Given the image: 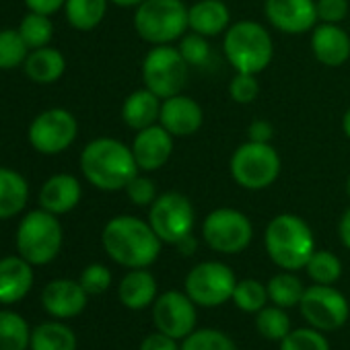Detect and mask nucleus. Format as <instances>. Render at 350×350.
<instances>
[{"instance_id": "nucleus-45", "label": "nucleus", "mask_w": 350, "mask_h": 350, "mask_svg": "<svg viewBox=\"0 0 350 350\" xmlns=\"http://www.w3.org/2000/svg\"><path fill=\"white\" fill-rule=\"evenodd\" d=\"M25 5H27L33 13L52 15V13L60 11V7L66 5V0H25Z\"/></svg>"}, {"instance_id": "nucleus-48", "label": "nucleus", "mask_w": 350, "mask_h": 350, "mask_svg": "<svg viewBox=\"0 0 350 350\" xmlns=\"http://www.w3.org/2000/svg\"><path fill=\"white\" fill-rule=\"evenodd\" d=\"M109 3H113V5H118V7H124V9H130V7L142 5L144 0H109Z\"/></svg>"}, {"instance_id": "nucleus-21", "label": "nucleus", "mask_w": 350, "mask_h": 350, "mask_svg": "<svg viewBox=\"0 0 350 350\" xmlns=\"http://www.w3.org/2000/svg\"><path fill=\"white\" fill-rule=\"evenodd\" d=\"M81 200V184L77 178L68 173H58L50 178L42 192H40V204L44 211L52 215H64L70 213Z\"/></svg>"}, {"instance_id": "nucleus-35", "label": "nucleus", "mask_w": 350, "mask_h": 350, "mask_svg": "<svg viewBox=\"0 0 350 350\" xmlns=\"http://www.w3.org/2000/svg\"><path fill=\"white\" fill-rule=\"evenodd\" d=\"M180 350H237V346L231 340V336H227L225 332L202 327L186 336L184 342L180 344Z\"/></svg>"}, {"instance_id": "nucleus-33", "label": "nucleus", "mask_w": 350, "mask_h": 350, "mask_svg": "<svg viewBox=\"0 0 350 350\" xmlns=\"http://www.w3.org/2000/svg\"><path fill=\"white\" fill-rule=\"evenodd\" d=\"M305 270L315 284H334L342 276V262L332 252L315 250L311 254Z\"/></svg>"}, {"instance_id": "nucleus-11", "label": "nucleus", "mask_w": 350, "mask_h": 350, "mask_svg": "<svg viewBox=\"0 0 350 350\" xmlns=\"http://www.w3.org/2000/svg\"><path fill=\"white\" fill-rule=\"evenodd\" d=\"M237 278L223 262H200L186 276V293L200 307H219L233 299Z\"/></svg>"}, {"instance_id": "nucleus-24", "label": "nucleus", "mask_w": 350, "mask_h": 350, "mask_svg": "<svg viewBox=\"0 0 350 350\" xmlns=\"http://www.w3.org/2000/svg\"><path fill=\"white\" fill-rule=\"evenodd\" d=\"M161 103H163V99L157 97L146 87L138 89L126 97V101L122 105V118H124L126 126H130L132 130H144L159 122Z\"/></svg>"}, {"instance_id": "nucleus-14", "label": "nucleus", "mask_w": 350, "mask_h": 350, "mask_svg": "<svg viewBox=\"0 0 350 350\" xmlns=\"http://www.w3.org/2000/svg\"><path fill=\"white\" fill-rule=\"evenodd\" d=\"M77 132L79 124L70 111L48 109L31 122L29 142L44 154H58L75 142Z\"/></svg>"}, {"instance_id": "nucleus-37", "label": "nucleus", "mask_w": 350, "mask_h": 350, "mask_svg": "<svg viewBox=\"0 0 350 350\" xmlns=\"http://www.w3.org/2000/svg\"><path fill=\"white\" fill-rule=\"evenodd\" d=\"M280 350H329V342L315 327H299L291 329L280 340Z\"/></svg>"}, {"instance_id": "nucleus-30", "label": "nucleus", "mask_w": 350, "mask_h": 350, "mask_svg": "<svg viewBox=\"0 0 350 350\" xmlns=\"http://www.w3.org/2000/svg\"><path fill=\"white\" fill-rule=\"evenodd\" d=\"M266 286H268L270 301L274 305L282 307V309H288V307L299 305L301 299H303V293H305V286H303L301 278L295 276L288 270H282L280 274L272 276Z\"/></svg>"}, {"instance_id": "nucleus-20", "label": "nucleus", "mask_w": 350, "mask_h": 350, "mask_svg": "<svg viewBox=\"0 0 350 350\" xmlns=\"http://www.w3.org/2000/svg\"><path fill=\"white\" fill-rule=\"evenodd\" d=\"M33 286V270L25 258H3L0 260V303L11 305L21 301Z\"/></svg>"}, {"instance_id": "nucleus-18", "label": "nucleus", "mask_w": 350, "mask_h": 350, "mask_svg": "<svg viewBox=\"0 0 350 350\" xmlns=\"http://www.w3.org/2000/svg\"><path fill=\"white\" fill-rule=\"evenodd\" d=\"M89 293L77 280L60 278L46 284L42 293V303L46 311L58 319H70L85 311Z\"/></svg>"}, {"instance_id": "nucleus-16", "label": "nucleus", "mask_w": 350, "mask_h": 350, "mask_svg": "<svg viewBox=\"0 0 350 350\" xmlns=\"http://www.w3.org/2000/svg\"><path fill=\"white\" fill-rule=\"evenodd\" d=\"M202 122H204V111L192 97L180 93L169 99H163L159 124L171 136H192L200 130Z\"/></svg>"}, {"instance_id": "nucleus-19", "label": "nucleus", "mask_w": 350, "mask_h": 350, "mask_svg": "<svg viewBox=\"0 0 350 350\" xmlns=\"http://www.w3.org/2000/svg\"><path fill=\"white\" fill-rule=\"evenodd\" d=\"M311 50L317 62L323 66H342L350 58V38L348 33L334 23H321L313 27Z\"/></svg>"}, {"instance_id": "nucleus-10", "label": "nucleus", "mask_w": 350, "mask_h": 350, "mask_svg": "<svg viewBox=\"0 0 350 350\" xmlns=\"http://www.w3.org/2000/svg\"><path fill=\"white\" fill-rule=\"evenodd\" d=\"M206 245L219 254H241L254 237L250 219L235 208H217L202 223Z\"/></svg>"}, {"instance_id": "nucleus-39", "label": "nucleus", "mask_w": 350, "mask_h": 350, "mask_svg": "<svg viewBox=\"0 0 350 350\" xmlns=\"http://www.w3.org/2000/svg\"><path fill=\"white\" fill-rule=\"evenodd\" d=\"M229 95L233 97V101L247 105L252 101H256V97L260 95V85L256 75L250 72H237L231 83H229Z\"/></svg>"}, {"instance_id": "nucleus-34", "label": "nucleus", "mask_w": 350, "mask_h": 350, "mask_svg": "<svg viewBox=\"0 0 350 350\" xmlns=\"http://www.w3.org/2000/svg\"><path fill=\"white\" fill-rule=\"evenodd\" d=\"M19 33L25 40L27 48L38 50V48H46L54 36V27L52 21L48 19V15L42 13H29L23 17L21 25H19Z\"/></svg>"}, {"instance_id": "nucleus-42", "label": "nucleus", "mask_w": 350, "mask_h": 350, "mask_svg": "<svg viewBox=\"0 0 350 350\" xmlns=\"http://www.w3.org/2000/svg\"><path fill=\"white\" fill-rule=\"evenodd\" d=\"M317 19L321 23H342L348 17V0H317Z\"/></svg>"}, {"instance_id": "nucleus-2", "label": "nucleus", "mask_w": 350, "mask_h": 350, "mask_svg": "<svg viewBox=\"0 0 350 350\" xmlns=\"http://www.w3.org/2000/svg\"><path fill=\"white\" fill-rule=\"evenodd\" d=\"M81 169L87 182L103 192L126 190L138 175L132 148L116 138H97L89 142L81 154Z\"/></svg>"}, {"instance_id": "nucleus-3", "label": "nucleus", "mask_w": 350, "mask_h": 350, "mask_svg": "<svg viewBox=\"0 0 350 350\" xmlns=\"http://www.w3.org/2000/svg\"><path fill=\"white\" fill-rule=\"evenodd\" d=\"M266 252L270 260L288 272H297L307 266L315 252V237L311 227L297 215L274 217L264 235Z\"/></svg>"}, {"instance_id": "nucleus-29", "label": "nucleus", "mask_w": 350, "mask_h": 350, "mask_svg": "<svg viewBox=\"0 0 350 350\" xmlns=\"http://www.w3.org/2000/svg\"><path fill=\"white\" fill-rule=\"evenodd\" d=\"M31 332L27 321L13 311H0V350H27Z\"/></svg>"}, {"instance_id": "nucleus-13", "label": "nucleus", "mask_w": 350, "mask_h": 350, "mask_svg": "<svg viewBox=\"0 0 350 350\" xmlns=\"http://www.w3.org/2000/svg\"><path fill=\"white\" fill-rule=\"evenodd\" d=\"M196 303L182 291H165L152 303V321L159 332L184 340L196 329L198 313Z\"/></svg>"}, {"instance_id": "nucleus-41", "label": "nucleus", "mask_w": 350, "mask_h": 350, "mask_svg": "<svg viewBox=\"0 0 350 350\" xmlns=\"http://www.w3.org/2000/svg\"><path fill=\"white\" fill-rule=\"evenodd\" d=\"M126 194L132 204L136 206H150L157 200L154 182L144 178V175H136V178L126 186Z\"/></svg>"}, {"instance_id": "nucleus-50", "label": "nucleus", "mask_w": 350, "mask_h": 350, "mask_svg": "<svg viewBox=\"0 0 350 350\" xmlns=\"http://www.w3.org/2000/svg\"><path fill=\"white\" fill-rule=\"evenodd\" d=\"M346 192H348V196H350V178H348V182H346Z\"/></svg>"}, {"instance_id": "nucleus-40", "label": "nucleus", "mask_w": 350, "mask_h": 350, "mask_svg": "<svg viewBox=\"0 0 350 350\" xmlns=\"http://www.w3.org/2000/svg\"><path fill=\"white\" fill-rule=\"evenodd\" d=\"M79 282L89 295H101L111 284V272L103 264H91L83 270Z\"/></svg>"}, {"instance_id": "nucleus-44", "label": "nucleus", "mask_w": 350, "mask_h": 350, "mask_svg": "<svg viewBox=\"0 0 350 350\" xmlns=\"http://www.w3.org/2000/svg\"><path fill=\"white\" fill-rule=\"evenodd\" d=\"M274 136V128L266 120H254L247 128V138L252 142H270Z\"/></svg>"}, {"instance_id": "nucleus-38", "label": "nucleus", "mask_w": 350, "mask_h": 350, "mask_svg": "<svg viewBox=\"0 0 350 350\" xmlns=\"http://www.w3.org/2000/svg\"><path fill=\"white\" fill-rule=\"evenodd\" d=\"M178 50L190 66H204L211 58L208 40L200 33H194V31L188 36H182Z\"/></svg>"}, {"instance_id": "nucleus-26", "label": "nucleus", "mask_w": 350, "mask_h": 350, "mask_svg": "<svg viewBox=\"0 0 350 350\" xmlns=\"http://www.w3.org/2000/svg\"><path fill=\"white\" fill-rule=\"evenodd\" d=\"M66 68V60L64 56L54 50V48H38L33 50L27 60H25V72L31 81L40 83V85H48L58 81L64 75Z\"/></svg>"}, {"instance_id": "nucleus-27", "label": "nucleus", "mask_w": 350, "mask_h": 350, "mask_svg": "<svg viewBox=\"0 0 350 350\" xmlns=\"http://www.w3.org/2000/svg\"><path fill=\"white\" fill-rule=\"evenodd\" d=\"M31 350H77L75 332L58 321L40 323L31 332Z\"/></svg>"}, {"instance_id": "nucleus-23", "label": "nucleus", "mask_w": 350, "mask_h": 350, "mask_svg": "<svg viewBox=\"0 0 350 350\" xmlns=\"http://www.w3.org/2000/svg\"><path fill=\"white\" fill-rule=\"evenodd\" d=\"M118 297L124 307L132 311H142L150 307L157 299V280L146 268H134L122 278L118 286Z\"/></svg>"}, {"instance_id": "nucleus-12", "label": "nucleus", "mask_w": 350, "mask_h": 350, "mask_svg": "<svg viewBox=\"0 0 350 350\" xmlns=\"http://www.w3.org/2000/svg\"><path fill=\"white\" fill-rule=\"evenodd\" d=\"M299 309L303 319L319 332L342 327L350 315L346 297L336 291L334 284H313L305 288Z\"/></svg>"}, {"instance_id": "nucleus-8", "label": "nucleus", "mask_w": 350, "mask_h": 350, "mask_svg": "<svg viewBox=\"0 0 350 350\" xmlns=\"http://www.w3.org/2000/svg\"><path fill=\"white\" fill-rule=\"evenodd\" d=\"M188 62L180 50L167 46H154L142 62V81L148 91L161 99L180 95L188 83Z\"/></svg>"}, {"instance_id": "nucleus-31", "label": "nucleus", "mask_w": 350, "mask_h": 350, "mask_svg": "<svg viewBox=\"0 0 350 350\" xmlns=\"http://www.w3.org/2000/svg\"><path fill=\"white\" fill-rule=\"evenodd\" d=\"M256 327L258 334L266 340H274L280 342L288 332H291V317L286 313V309L272 305V307H264L256 313Z\"/></svg>"}, {"instance_id": "nucleus-5", "label": "nucleus", "mask_w": 350, "mask_h": 350, "mask_svg": "<svg viewBox=\"0 0 350 350\" xmlns=\"http://www.w3.org/2000/svg\"><path fill=\"white\" fill-rule=\"evenodd\" d=\"M136 33L152 44L167 46L182 40L188 27V7L184 0H144L134 15Z\"/></svg>"}, {"instance_id": "nucleus-46", "label": "nucleus", "mask_w": 350, "mask_h": 350, "mask_svg": "<svg viewBox=\"0 0 350 350\" xmlns=\"http://www.w3.org/2000/svg\"><path fill=\"white\" fill-rule=\"evenodd\" d=\"M338 233H340V241L344 243V247L350 250V208L342 215L340 225H338Z\"/></svg>"}, {"instance_id": "nucleus-36", "label": "nucleus", "mask_w": 350, "mask_h": 350, "mask_svg": "<svg viewBox=\"0 0 350 350\" xmlns=\"http://www.w3.org/2000/svg\"><path fill=\"white\" fill-rule=\"evenodd\" d=\"M27 60V44L21 38L19 29H3L0 31V68L11 70Z\"/></svg>"}, {"instance_id": "nucleus-49", "label": "nucleus", "mask_w": 350, "mask_h": 350, "mask_svg": "<svg viewBox=\"0 0 350 350\" xmlns=\"http://www.w3.org/2000/svg\"><path fill=\"white\" fill-rule=\"evenodd\" d=\"M342 130H344V134L350 138V107L346 109V113H344V118H342Z\"/></svg>"}, {"instance_id": "nucleus-4", "label": "nucleus", "mask_w": 350, "mask_h": 350, "mask_svg": "<svg viewBox=\"0 0 350 350\" xmlns=\"http://www.w3.org/2000/svg\"><path fill=\"white\" fill-rule=\"evenodd\" d=\"M225 56L237 72H262L274 54L270 33L256 21H237L225 31Z\"/></svg>"}, {"instance_id": "nucleus-28", "label": "nucleus", "mask_w": 350, "mask_h": 350, "mask_svg": "<svg viewBox=\"0 0 350 350\" xmlns=\"http://www.w3.org/2000/svg\"><path fill=\"white\" fill-rule=\"evenodd\" d=\"M66 19L79 31L95 29L107 11V0H66Z\"/></svg>"}, {"instance_id": "nucleus-22", "label": "nucleus", "mask_w": 350, "mask_h": 350, "mask_svg": "<svg viewBox=\"0 0 350 350\" xmlns=\"http://www.w3.org/2000/svg\"><path fill=\"white\" fill-rule=\"evenodd\" d=\"M231 13L223 0H200L188 9V27L204 38H215L229 29Z\"/></svg>"}, {"instance_id": "nucleus-7", "label": "nucleus", "mask_w": 350, "mask_h": 350, "mask_svg": "<svg viewBox=\"0 0 350 350\" xmlns=\"http://www.w3.org/2000/svg\"><path fill=\"white\" fill-rule=\"evenodd\" d=\"M278 173L280 157L270 142L247 140L231 157V175L245 190H264L272 186Z\"/></svg>"}, {"instance_id": "nucleus-6", "label": "nucleus", "mask_w": 350, "mask_h": 350, "mask_svg": "<svg viewBox=\"0 0 350 350\" xmlns=\"http://www.w3.org/2000/svg\"><path fill=\"white\" fill-rule=\"evenodd\" d=\"M62 247V227L48 211L29 213L17 229V250L31 266L50 264Z\"/></svg>"}, {"instance_id": "nucleus-43", "label": "nucleus", "mask_w": 350, "mask_h": 350, "mask_svg": "<svg viewBox=\"0 0 350 350\" xmlns=\"http://www.w3.org/2000/svg\"><path fill=\"white\" fill-rule=\"evenodd\" d=\"M140 350H180V344L175 338H171V336L157 329L154 334H148L142 340Z\"/></svg>"}, {"instance_id": "nucleus-47", "label": "nucleus", "mask_w": 350, "mask_h": 350, "mask_svg": "<svg viewBox=\"0 0 350 350\" xmlns=\"http://www.w3.org/2000/svg\"><path fill=\"white\" fill-rule=\"evenodd\" d=\"M175 247H178V252L184 254V256H192V254L196 252V247H198V241H196V237L190 233V235L184 237L180 243H175Z\"/></svg>"}, {"instance_id": "nucleus-32", "label": "nucleus", "mask_w": 350, "mask_h": 350, "mask_svg": "<svg viewBox=\"0 0 350 350\" xmlns=\"http://www.w3.org/2000/svg\"><path fill=\"white\" fill-rule=\"evenodd\" d=\"M268 286L262 284L256 278H243L237 280L235 291H233V303L243 311V313H258L268 305Z\"/></svg>"}, {"instance_id": "nucleus-15", "label": "nucleus", "mask_w": 350, "mask_h": 350, "mask_svg": "<svg viewBox=\"0 0 350 350\" xmlns=\"http://www.w3.org/2000/svg\"><path fill=\"white\" fill-rule=\"evenodd\" d=\"M266 19L284 33H305L315 27L317 9L313 0H266Z\"/></svg>"}, {"instance_id": "nucleus-25", "label": "nucleus", "mask_w": 350, "mask_h": 350, "mask_svg": "<svg viewBox=\"0 0 350 350\" xmlns=\"http://www.w3.org/2000/svg\"><path fill=\"white\" fill-rule=\"evenodd\" d=\"M29 188L21 173L0 167V221L19 215L27 204Z\"/></svg>"}, {"instance_id": "nucleus-17", "label": "nucleus", "mask_w": 350, "mask_h": 350, "mask_svg": "<svg viewBox=\"0 0 350 350\" xmlns=\"http://www.w3.org/2000/svg\"><path fill=\"white\" fill-rule=\"evenodd\" d=\"M173 152V136L161 126L152 124L144 130H138L132 142V154L138 169L157 171L161 169Z\"/></svg>"}, {"instance_id": "nucleus-1", "label": "nucleus", "mask_w": 350, "mask_h": 350, "mask_svg": "<svg viewBox=\"0 0 350 350\" xmlns=\"http://www.w3.org/2000/svg\"><path fill=\"white\" fill-rule=\"evenodd\" d=\"M101 243L113 262L130 270L154 264L163 245L150 223L130 215L111 219L101 233Z\"/></svg>"}, {"instance_id": "nucleus-9", "label": "nucleus", "mask_w": 350, "mask_h": 350, "mask_svg": "<svg viewBox=\"0 0 350 350\" xmlns=\"http://www.w3.org/2000/svg\"><path fill=\"white\" fill-rule=\"evenodd\" d=\"M148 223L163 243L175 245L194 231V206L180 192H165L150 204Z\"/></svg>"}]
</instances>
